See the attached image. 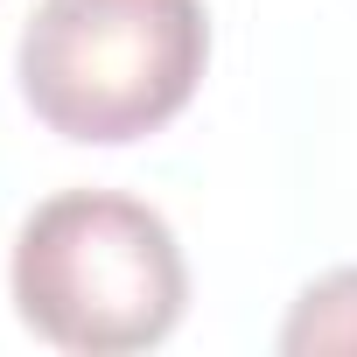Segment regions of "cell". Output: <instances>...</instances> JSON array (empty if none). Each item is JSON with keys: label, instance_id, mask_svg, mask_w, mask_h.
Returning a JSON list of instances; mask_svg holds the SVG:
<instances>
[{"label": "cell", "instance_id": "cell-1", "mask_svg": "<svg viewBox=\"0 0 357 357\" xmlns=\"http://www.w3.org/2000/svg\"><path fill=\"white\" fill-rule=\"evenodd\" d=\"M22 322L56 350H147L183 322L190 266L168 218L119 190L43 197L8 259Z\"/></svg>", "mask_w": 357, "mask_h": 357}, {"label": "cell", "instance_id": "cell-3", "mask_svg": "<svg viewBox=\"0 0 357 357\" xmlns=\"http://www.w3.org/2000/svg\"><path fill=\"white\" fill-rule=\"evenodd\" d=\"M280 350L287 357H357V266L315 273L287 322H280Z\"/></svg>", "mask_w": 357, "mask_h": 357}, {"label": "cell", "instance_id": "cell-2", "mask_svg": "<svg viewBox=\"0 0 357 357\" xmlns=\"http://www.w3.org/2000/svg\"><path fill=\"white\" fill-rule=\"evenodd\" d=\"M211 70L204 0H36L15 50L29 112L91 147L161 133Z\"/></svg>", "mask_w": 357, "mask_h": 357}]
</instances>
